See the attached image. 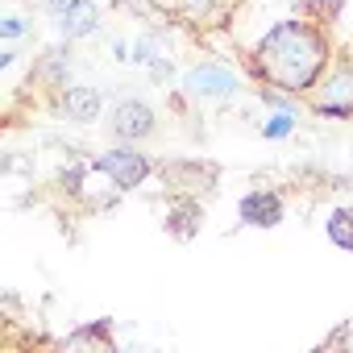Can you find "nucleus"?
<instances>
[{"instance_id":"nucleus-1","label":"nucleus","mask_w":353,"mask_h":353,"mask_svg":"<svg viewBox=\"0 0 353 353\" xmlns=\"http://www.w3.org/2000/svg\"><path fill=\"white\" fill-rule=\"evenodd\" d=\"M320 54H324L320 38L299 21H283L262 38V67L287 92H299V88L312 83V75L320 67Z\"/></svg>"},{"instance_id":"nucleus-2","label":"nucleus","mask_w":353,"mask_h":353,"mask_svg":"<svg viewBox=\"0 0 353 353\" xmlns=\"http://www.w3.org/2000/svg\"><path fill=\"white\" fill-rule=\"evenodd\" d=\"M96 170L112 174V183H117V188H137V183L145 179L150 162H145V154H137V150H112V154L96 158Z\"/></svg>"},{"instance_id":"nucleus-3","label":"nucleus","mask_w":353,"mask_h":353,"mask_svg":"<svg viewBox=\"0 0 353 353\" xmlns=\"http://www.w3.org/2000/svg\"><path fill=\"white\" fill-rule=\"evenodd\" d=\"M241 221L245 225H279L283 221V200L274 192H250L241 200Z\"/></svg>"},{"instance_id":"nucleus-4","label":"nucleus","mask_w":353,"mask_h":353,"mask_svg":"<svg viewBox=\"0 0 353 353\" xmlns=\"http://www.w3.org/2000/svg\"><path fill=\"white\" fill-rule=\"evenodd\" d=\"M112 129H117L125 141H129V137L137 141V137H145V133L154 129V117H150V108H145V104H137V100H125V104L117 108V125H112Z\"/></svg>"},{"instance_id":"nucleus-5","label":"nucleus","mask_w":353,"mask_h":353,"mask_svg":"<svg viewBox=\"0 0 353 353\" xmlns=\"http://www.w3.org/2000/svg\"><path fill=\"white\" fill-rule=\"evenodd\" d=\"M320 108H324V112H349V108H353V75L328 79V88L320 92Z\"/></svg>"},{"instance_id":"nucleus-6","label":"nucleus","mask_w":353,"mask_h":353,"mask_svg":"<svg viewBox=\"0 0 353 353\" xmlns=\"http://www.w3.org/2000/svg\"><path fill=\"white\" fill-rule=\"evenodd\" d=\"M96 30V5L92 0H75V5L63 13V34L67 38H83Z\"/></svg>"},{"instance_id":"nucleus-7","label":"nucleus","mask_w":353,"mask_h":353,"mask_svg":"<svg viewBox=\"0 0 353 353\" xmlns=\"http://www.w3.org/2000/svg\"><path fill=\"white\" fill-rule=\"evenodd\" d=\"M188 88L192 92H204V96H225V92H233V79L225 71H216V67H196L188 75Z\"/></svg>"},{"instance_id":"nucleus-8","label":"nucleus","mask_w":353,"mask_h":353,"mask_svg":"<svg viewBox=\"0 0 353 353\" xmlns=\"http://www.w3.org/2000/svg\"><path fill=\"white\" fill-rule=\"evenodd\" d=\"M328 237L341 245V250H353V208H336L328 216Z\"/></svg>"},{"instance_id":"nucleus-9","label":"nucleus","mask_w":353,"mask_h":353,"mask_svg":"<svg viewBox=\"0 0 353 353\" xmlns=\"http://www.w3.org/2000/svg\"><path fill=\"white\" fill-rule=\"evenodd\" d=\"M96 108H100V96H96V92H88V88H75V92L67 96V112H71L75 121H92V117H96Z\"/></svg>"},{"instance_id":"nucleus-10","label":"nucleus","mask_w":353,"mask_h":353,"mask_svg":"<svg viewBox=\"0 0 353 353\" xmlns=\"http://www.w3.org/2000/svg\"><path fill=\"white\" fill-rule=\"evenodd\" d=\"M266 133H270V137H283V133H291V117H287V112H283V117H274V121L266 125Z\"/></svg>"},{"instance_id":"nucleus-11","label":"nucleus","mask_w":353,"mask_h":353,"mask_svg":"<svg viewBox=\"0 0 353 353\" xmlns=\"http://www.w3.org/2000/svg\"><path fill=\"white\" fill-rule=\"evenodd\" d=\"M71 5H75V0H50V9H54V13H67Z\"/></svg>"}]
</instances>
